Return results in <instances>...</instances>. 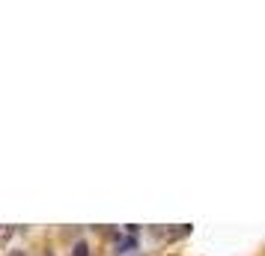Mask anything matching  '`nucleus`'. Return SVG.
I'll return each instance as SVG.
<instances>
[{
	"label": "nucleus",
	"mask_w": 265,
	"mask_h": 256,
	"mask_svg": "<svg viewBox=\"0 0 265 256\" xmlns=\"http://www.w3.org/2000/svg\"><path fill=\"white\" fill-rule=\"evenodd\" d=\"M131 251H137V239L134 236H125V239L116 242V256H125V254H131Z\"/></svg>",
	"instance_id": "f257e3e1"
},
{
	"label": "nucleus",
	"mask_w": 265,
	"mask_h": 256,
	"mask_svg": "<svg viewBox=\"0 0 265 256\" xmlns=\"http://www.w3.org/2000/svg\"><path fill=\"white\" fill-rule=\"evenodd\" d=\"M72 256H89V245L87 242H75L72 245Z\"/></svg>",
	"instance_id": "f03ea898"
}]
</instances>
